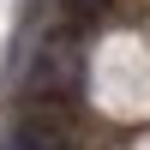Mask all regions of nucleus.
I'll use <instances>...</instances> for the list:
<instances>
[{
	"instance_id": "nucleus-1",
	"label": "nucleus",
	"mask_w": 150,
	"mask_h": 150,
	"mask_svg": "<svg viewBox=\"0 0 150 150\" xmlns=\"http://www.w3.org/2000/svg\"><path fill=\"white\" fill-rule=\"evenodd\" d=\"M6 150H72V126H66V108H48V102H24V114L12 120Z\"/></svg>"
},
{
	"instance_id": "nucleus-2",
	"label": "nucleus",
	"mask_w": 150,
	"mask_h": 150,
	"mask_svg": "<svg viewBox=\"0 0 150 150\" xmlns=\"http://www.w3.org/2000/svg\"><path fill=\"white\" fill-rule=\"evenodd\" d=\"M108 6H114V0H66V24H72V30H84V24H96Z\"/></svg>"
}]
</instances>
